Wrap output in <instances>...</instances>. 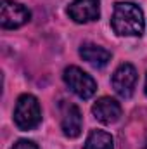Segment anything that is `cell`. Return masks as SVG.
I'll use <instances>...</instances> for the list:
<instances>
[{
  "instance_id": "7c38bea8",
  "label": "cell",
  "mask_w": 147,
  "mask_h": 149,
  "mask_svg": "<svg viewBox=\"0 0 147 149\" xmlns=\"http://www.w3.org/2000/svg\"><path fill=\"white\" fill-rule=\"evenodd\" d=\"M146 94H147V78H146Z\"/></svg>"
},
{
  "instance_id": "ba28073f",
  "label": "cell",
  "mask_w": 147,
  "mask_h": 149,
  "mask_svg": "<svg viewBox=\"0 0 147 149\" xmlns=\"http://www.w3.org/2000/svg\"><path fill=\"white\" fill-rule=\"evenodd\" d=\"M92 113H94V116H95L97 121H101L104 125H111V123H116L119 120V116H121V106L112 97H101L92 106Z\"/></svg>"
},
{
  "instance_id": "52a82bcc",
  "label": "cell",
  "mask_w": 147,
  "mask_h": 149,
  "mask_svg": "<svg viewBox=\"0 0 147 149\" xmlns=\"http://www.w3.org/2000/svg\"><path fill=\"white\" fill-rule=\"evenodd\" d=\"M61 111H62L61 128H62L64 135L69 139H76L81 134V127H83V116H81L80 108L71 102H64L61 106Z\"/></svg>"
},
{
  "instance_id": "30bf717a",
  "label": "cell",
  "mask_w": 147,
  "mask_h": 149,
  "mask_svg": "<svg viewBox=\"0 0 147 149\" xmlns=\"http://www.w3.org/2000/svg\"><path fill=\"white\" fill-rule=\"evenodd\" d=\"M83 149H114V141L111 134L104 130H92L83 144Z\"/></svg>"
},
{
  "instance_id": "7a4b0ae2",
  "label": "cell",
  "mask_w": 147,
  "mask_h": 149,
  "mask_svg": "<svg viewBox=\"0 0 147 149\" xmlns=\"http://www.w3.org/2000/svg\"><path fill=\"white\" fill-rule=\"evenodd\" d=\"M42 121V109L40 102L35 95L23 94L17 97L14 108V123L19 130H33Z\"/></svg>"
},
{
  "instance_id": "3957f363",
  "label": "cell",
  "mask_w": 147,
  "mask_h": 149,
  "mask_svg": "<svg viewBox=\"0 0 147 149\" xmlns=\"http://www.w3.org/2000/svg\"><path fill=\"white\" fill-rule=\"evenodd\" d=\"M62 78H64V83L68 85V88L80 99H90L97 90L95 80L78 66H68L64 70Z\"/></svg>"
},
{
  "instance_id": "9c48e42d",
  "label": "cell",
  "mask_w": 147,
  "mask_h": 149,
  "mask_svg": "<svg viewBox=\"0 0 147 149\" xmlns=\"http://www.w3.org/2000/svg\"><path fill=\"white\" fill-rule=\"evenodd\" d=\"M80 56L83 61H87L88 64H92L95 68H102L111 61L109 50L101 45H95V43H83L80 47Z\"/></svg>"
},
{
  "instance_id": "8fae6325",
  "label": "cell",
  "mask_w": 147,
  "mask_h": 149,
  "mask_svg": "<svg viewBox=\"0 0 147 149\" xmlns=\"http://www.w3.org/2000/svg\"><path fill=\"white\" fill-rule=\"evenodd\" d=\"M12 149H40L33 142V141H28V139H21V141H17L14 146H12Z\"/></svg>"
},
{
  "instance_id": "6da1fadb",
  "label": "cell",
  "mask_w": 147,
  "mask_h": 149,
  "mask_svg": "<svg viewBox=\"0 0 147 149\" xmlns=\"http://www.w3.org/2000/svg\"><path fill=\"white\" fill-rule=\"evenodd\" d=\"M111 26L119 37H140L144 33V12L132 2H118L112 10Z\"/></svg>"
},
{
  "instance_id": "5b68a950",
  "label": "cell",
  "mask_w": 147,
  "mask_h": 149,
  "mask_svg": "<svg viewBox=\"0 0 147 149\" xmlns=\"http://www.w3.org/2000/svg\"><path fill=\"white\" fill-rule=\"evenodd\" d=\"M137 80H139V74L133 64L130 63H125V64H119L118 70L112 74V88L114 92L119 95V97H130L135 90V85H137Z\"/></svg>"
},
{
  "instance_id": "8992f818",
  "label": "cell",
  "mask_w": 147,
  "mask_h": 149,
  "mask_svg": "<svg viewBox=\"0 0 147 149\" xmlns=\"http://www.w3.org/2000/svg\"><path fill=\"white\" fill-rule=\"evenodd\" d=\"M68 14L74 23H90L101 16L99 0H73L68 7Z\"/></svg>"
},
{
  "instance_id": "277c9868",
  "label": "cell",
  "mask_w": 147,
  "mask_h": 149,
  "mask_svg": "<svg viewBox=\"0 0 147 149\" xmlns=\"http://www.w3.org/2000/svg\"><path fill=\"white\" fill-rule=\"evenodd\" d=\"M31 17V12L19 2L3 0L0 5V24L5 30H16L26 24Z\"/></svg>"
}]
</instances>
